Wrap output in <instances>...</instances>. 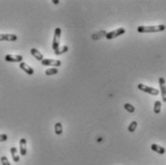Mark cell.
<instances>
[{
    "mask_svg": "<svg viewBox=\"0 0 166 165\" xmlns=\"http://www.w3.org/2000/svg\"><path fill=\"white\" fill-rule=\"evenodd\" d=\"M166 26L163 24L160 25H154V26H138V32L141 34L145 33H157V32H162L165 30Z\"/></svg>",
    "mask_w": 166,
    "mask_h": 165,
    "instance_id": "1",
    "label": "cell"
},
{
    "mask_svg": "<svg viewBox=\"0 0 166 165\" xmlns=\"http://www.w3.org/2000/svg\"><path fill=\"white\" fill-rule=\"evenodd\" d=\"M61 36H62V29L60 27H57L54 32V37H53V43H52V48L53 50L56 51L59 47H60V42H61Z\"/></svg>",
    "mask_w": 166,
    "mask_h": 165,
    "instance_id": "2",
    "label": "cell"
},
{
    "mask_svg": "<svg viewBox=\"0 0 166 165\" xmlns=\"http://www.w3.org/2000/svg\"><path fill=\"white\" fill-rule=\"evenodd\" d=\"M138 89L143 91V92H146V93H149L151 95H159V90L157 89H155V87H151V86H148V85H146L144 84H138Z\"/></svg>",
    "mask_w": 166,
    "mask_h": 165,
    "instance_id": "3",
    "label": "cell"
},
{
    "mask_svg": "<svg viewBox=\"0 0 166 165\" xmlns=\"http://www.w3.org/2000/svg\"><path fill=\"white\" fill-rule=\"evenodd\" d=\"M125 33H126V29L123 28V27H121V28L116 29V30H114V31L106 33L105 37H106L107 40H113V38H115L117 37H120V36H122Z\"/></svg>",
    "mask_w": 166,
    "mask_h": 165,
    "instance_id": "4",
    "label": "cell"
},
{
    "mask_svg": "<svg viewBox=\"0 0 166 165\" xmlns=\"http://www.w3.org/2000/svg\"><path fill=\"white\" fill-rule=\"evenodd\" d=\"M23 60V57L21 55H11L7 54L5 56V61L8 63H20Z\"/></svg>",
    "mask_w": 166,
    "mask_h": 165,
    "instance_id": "5",
    "label": "cell"
},
{
    "mask_svg": "<svg viewBox=\"0 0 166 165\" xmlns=\"http://www.w3.org/2000/svg\"><path fill=\"white\" fill-rule=\"evenodd\" d=\"M42 64L44 66H55L60 67L62 65V62L60 60H51V59H43L42 61Z\"/></svg>",
    "mask_w": 166,
    "mask_h": 165,
    "instance_id": "6",
    "label": "cell"
},
{
    "mask_svg": "<svg viewBox=\"0 0 166 165\" xmlns=\"http://www.w3.org/2000/svg\"><path fill=\"white\" fill-rule=\"evenodd\" d=\"M159 83L162 101L166 103V83H165V79L163 78V77H160V78L159 79Z\"/></svg>",
    "mask_w": 166,
    "mask_h": 165,
    "instance_id": "7",
    "label": "cell"
},
{
    "mask_svg": "<svg viewBox=\"0 0 166 165\" xmlns=\"http://www.w3.org/2000/svg\"><path fill=\"white\" fill-rule=\"evenodd\" d=\"M17 36L15 34H0V41H15Z\"/></svg>",
    "mask_w": 166,
    "mask_h": 165,
    "instance_id": "8",
    "label": "cell"
},
{
    "mask_svg": "<svg viewBox=\"0 0 166 165\" xmlns=\"http://www.w3.org/2000/svg\"><path fill=\"white\" fill-rule=\"evenodd\" d=\"M19 68H20L21 70H23L26 74L28 75H33L34 74V69L32 68L31 66H29L26 63L24 62H21L20 63H19Z\"/></svg>",
    "mask_w": 166,
    "mask_h": 165,
    "instance_id": "9",
    "label": "cell"
},
{
    "mask_svg": "<svg viewBox=\"0 0 166 165\" xmlns=\"http://www.w3.org/2000/svg\"><path fill=\"white\" fill-rule=\"evenodd\" d=\"M19 152L22 157L26 156L27 154V141L25 138H21L19 141Z\"/></svg>",
    "mask_w": 166,
    "mask_h": 165,
    "instance_id": "10",
    "label": "cell"
},
{
    "mask_svg": "<svg viewBox=\"0 0 166 165\" xmlns=\"http://www.w3.org/2000/svg\"><path fill=\"white\" fill-rule=\"evenodd\" d=\"M30 52H31L32 56L35 58L37 61L42 62V61L43 60V55H42L40 51H38L37 49H36V48H32V49L30 50Z\"/></svg>",
    "mask_w": 166,
    "mask_h": 165,
    "instance_id": "11",
    "label": "cell"
},
{
    "mask_svg": "<svg viewBox=\"0 0 166 165\" xmlns=\"http://www.w3.org/2000/svg\"><path fill=\"white\" fill-rule=\"evenodd\" d=\"M151 149H152V151L158 153L159 154H163L165 153V149L162 146H160V145H159V144H152L151 145Z\"/></svg>",
    "mask_w": 166,
    "mask_h": 165,
    "instance_id": "12",
    "label": "cell"
},
{
    "mask_svg": "<svg viewBox=\"0 0 166 165\" xmlns=\"http://www.w3.org/2000/svg\"><path fill=\"white\" fill-rule=\"evenodd\" d=\"M10 151H11V154H12L13 160L15 162H18L19 159H20V158H19L18 154H17V149L15 147H12L11 149H10Z\"/></svg>",
    "mask_w": 166,
    "mask_h": 165,
    "instance_id": "13",
    "label": "cell"
},
{
    "mask_svg": "<svg viewBox=\"0 0 166 165\" xmlns=\"http://www.w3.org/2000/svg\"><path fill=\"white\" fill-rule=\"evenodd\" d=\"M55 128V133L57 135H61L63 133V125L61 122H57L54 126Z\"/></svg>",
    "mask_w": 166,
    "mask_h": 165,
    "instance_id": "14",
    "label": "cell"
},
{
    "mask_svg": "<svg viewBox=\"0 0 166 165\" xmlns=\"http://www.w3.org/2000/svg\"><path fill=\"white\" fill-rule=\"evenodd\" d=\"M161 111V102L160 101H155L154 105V112L155 114H159Z\"/></svg>",
    "mask_w": 166,
    "mask_h": 165,
    "instance_id": "15",
    "label": "cell"
},
{
    "mask_svg": "<svg viewBox=\"0 0 166 165\" xmlns=\"http://www.w3.org/2000/svg\"><path fill=\"white\" fill-rule=\"evenodd\" d=\"M67 51H68V47L66 45H64L63 47H59L56 51H54V53H55L56 56H59V55H62V54H63Z\"/></svg>",
    "mask_w": 166,
    "mask_h": 165,
    "instance_id": "16",
    "label": "cell"
},
{
    "mask_svg": "<svg viewBox=\"0 0 166 165\" xmlns=\"http://www.w3.org/2000/svg\"><path fill=\"white\" fill-rule=\"evenodd\" d=\"M59 73V69L57 67H53V68H48L45 70V75L47 76H53V75H57Z\"/></svg>",
    "mask_w": 166,
    "mask_h": 165,
    "instance_id": "17",
    "label": "cell"
},
{
    "mask_svg": "<svg viewBox=\"0 0 166 165\" xmlns=\"http://www.w3.org/2000/svg\"><path fill=\"white\" fill-rule=\"evenodd\" d=\"M124 109L128 111V112H131V113H133L134 111H135V108L134 106L132 105V104H130V103H126L125 105H124Z\"/></svg>",
    "mask_w": 166,
    "mask_h": 165,
    "instance_id": "18",
    "label": "cell"
},
{
    "mask_svg": "<svg viewBox=\"0 0 166 165\" xmlns=\"http://www.w3.org/2000/svg\"><path fill=\"white\" fill-rule=\"evenodd\" d=\"M136 127H138V122H136V121L131 122V124L128 126V131H129V132H133L135 131Z\"/></svg>",
    "mask_w": 166,
    "mask_h": 165,
    "instance_id": "19",
    "label": "cell"
},
{
    "mask_svg": "<svg viewBox=\"0 0 166 165\" xmlns=\"http://www.w3.org/2000/svg\"><path fill=\"white\" fill-rule=\"evenodd\" d=\"M0 160H1V163H2V165H11V163H10V161H9V159H8V158L7 157H1V158H0Z\"/></svg>",
    "mask_w": 166,
    "mask_h": 165,
    "instance_id": "20",
    "label": "cell"
},
{
    "mask_svg": "<svg viewBox=\"0 0 166 165\" xmlns=\"http://www.w3.org/2000/svg\"><path fill=\"white\" fill-rule=\"evenodd\" d=\"M8 139V135L5 134V133H2L0 134V142H4Z\"/></svg>",
    "mask_w": 166,
    "mask_h": 165,
    "instance_id": "21",
    "label": "cell"
},
{
    "mask_svg": "<svg viewBox=\"0 0 166 165\" xmlns=\"http://www.w3.org/2000/svg\"><path fill=\"white\" fill-rule=\"evenodd\" d=\"M53 3H54V4H59V3H60V1H58V0H54Z\"/></svg>",
    "mask_w": 166,
    "mask_h": 165,
    "instance_id": "22",
    "label": "cell"
}]
</instances>
